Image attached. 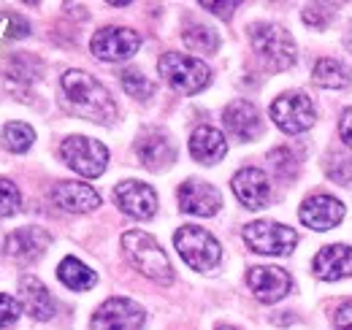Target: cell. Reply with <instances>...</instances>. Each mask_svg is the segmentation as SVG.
I'll return each mask as SVG.
<instances>
[{
  "label": "cell",
  "mask_w": 352,
  "mask_h": 330,
  "mask_svg": "<svg viewBox=\"0 0 352 330\" xmlns=\"http://www.w3.org/2000/svg\"><path fill=\"white\" fill-rule=\"evenodd\" d=\"M331 16H333L331 6H307V11H304V22L311 28H325L331 22Z\"/></svg>",
  "instance_id": "cell-31"
},
{
  "label": "cell",
  "mask_w": 352,
  "mask_h": 330,
  "mask_svg": "<svg viewBox=\"0 0 352 330\" xmlns=\"http://www.w3.org/2000/svg\"><path fill=\"white\" fill-rule=\"evenodd\" d=\"M247 285H250L252 295L261 303H276V300H282L290 292V287H293L287 271H282L276 265H255V268H250Z\"/></svg>",
  "instance_id": "cell-12"
},
{
  "label": "cell",
  "mask_w": 352,
  "mask_h": 330,
  "mask_svg": "<svg viewBox=\"0 0 352 330\" xmlns=\"http://www.w3.org/2000/svg\"><path fill=\"white\" fill-rule=\"evenodd\" d=\"M311 79H314V84H320L325 89H344L352 82V71L344 63H339L333 57H325V60H317L314 63Z\"/></svg>",
  "instance_id": "cell-23"
},
{
  "label": "cell",
  "mask_w": 352,
  "mask_h": 330,
  "mask_svg": "<svg viewBox=\"0 0 352 330\" xmlns=\"http://www.w3.org/2000/svg\"><path fill=\"white\" fill-rule=\"evenodd\" d=\"M120 82H122V89H125L131 98H138V100H144V98H149V95L155 92V84L149 82L144 74L133 71V68L120 74Z\"/></svg>",
  "instance_id": "cell-27"
},
{
  "label": "cell",
  "mask_w": 352,
  "mask_h": 330,
  "mask_svg": "<svg viewBox=\"0 0 352 330\" xmlns=\"http://www.w3.org/2000/svg\"><path fill=\"white\" fill-rule=\"evenodd\" d=\"M268 157H271L274 168H276L282 176H290V173H296V160L290 157V152H287V149H274Z\"/></svg>",
  "instance_id": "cell-32"
},
{
  "label": "cell",
  "mask_w": 352,
  "mask_h": 330,
  "mask_svg": "<svg viewBox=\"0 0 352 330\" xmlns=\"http://www.w3.org/2000/svg\"><path fill=\"white\" fill-rule=\"evenodd\" d=\"M57 276H60V282L68 289H79V292L95 287V282H98L95 271H89L87 265L82 260H76V257H65L57 265Z\"/></svg>",
  "instance_id": "cell-24"
},
{
  "label": "cell",
  "mask_w": 352,
  "mask_h": 330,
  "mask_svg": "<svg viewBox=\"0 0 352 330\" xmlns=\"http://www.w3.org/2000/svg\"><path fill=\"white\" fill-rule=\"evenodd\" d=\"M350 46H352V33H350Z\"/></svg>",
  "instance_id": "cell-37"
},
{
  "label": "cell",
  "mask_w": 352,
  "mask_h": 330,
  "mask_svg": "<svg viewBox=\"0 0 352 330\" xmlns=\"http://www.w3.org/2000/svg\"><path fill=\"white\" fill-rule=\"evenodd\" d=\"M49 244H52V236L44 228H19V230L8 233L6 254L14 260H36L44 254Z\"/></svg>",
  "instance_id": "cell-19"
},
{
  "label": "cell",
  "mask_w": 352,
  "mask_h": 330,
  "mask_svg": "<svg viewBox=\"0 0 352 330\" xmlns=\"http://www.w3.org/2000/svg\"><path fill=\"white\" fill-rule=\"evenodd\" d=\"M174 244L179 249V254H182V260L192 271H212L222 260L220 241L209 230H204L198 225H182L176 230Z\"/></svg>",
  "instance_id": "cell-3"
},
{
  "label": "cell",
  "mask_w": 352,
  "mask_h": 330,
  "mask_svg": "<svg viewBox=\"0 0 352 330\" xmlns=\"http://www.w3.org/2000/svg\"><path fill=\"white\" fill-rule=\"evenodd\" d=\"M314 274L325 282H336L352 276V247L347 244H328L314 257Z\"/></svg>",
  "instance_id": "cell-18"
},
{
  "label": "cell",
  "mask_w": 352,
  "mask_h": 330,
  "mask_svg": "<svg viewBox=\"0 0 352 330\" xmlns=\"http://www.w3.org/2000/svg\"><path fill=\"white\" fill-rule=\"evenodd\" d=\"M271 120L285 133H304L314 124V106L304 92H285L271 103Z\"/></svg>",
  "instance_id": "cell-8"
},
{
  "label": "cell",
  "mask_w": 352,
  "mask_h": 330,
  "mask_svg": "<svg viewBox=\"0 0 352 330\" xmlns=\"http://www.w3.org/2000/svg\"><path fill=\"white\" fill-rule=\"evenodd\" d=\"M333 325H336V330H352V300L342 303V306L336 309Z\"/></svg>",
  "instance_id": "cell-33"
},
{
  "label": "cell",
  "mask_w": 352,
  "mask_h": 330,
  "mask_svg": "<svg viewBox=\"0 0 352 330\" xmlns=\"http://www.w3.org/2000/svg\"><path fill=\"white\" fill-rule=\"evenodd\" d=\"M52 201L71 214H87L100 206V195L82 182H57L52 190Z\"/></svg>",
  "instance_id": "cell-16"
},
{
  "label": "cell",
  "mask_w": 352,
  "mask_h": 330,
  "mask_svg": "<svg viewBox=\"0 0 352 330\" xmlns=\"http://www.w3.org/2000/svg\"><path fill=\"white\" fill-rule=\"evenodd\" d=\"M217 330H236V328H228V325H222V328H217Z\"/></svg>",
  "instance_id": "cell-36"
},
{
  "label": "cell",
  "mask_w": 352,
  "mask_h": 330,
  "mask_svg": "<svg viewBox=\"0 0 352 330\" xmlns=\"http://www.w3.org/2000/svg\"><path fill=\"white\" fill-rule=\"evenodd\" d=\"M339 135H342V141L352 149V109H347L342 114V120H339Z\"/></svg>",
  "instance_id": "cell-34"
},
{
  "label": "cell",
  "mask_w": 352,
  "mask_h": 330,
  "mask_svg": "<svg viewBox=\"0 0 352 330\" xmlns=\"http://www.w3.org/2000/svg\"><path fill=\"white\" fill-rule=\"evenodd\" d=\"M222 120L230 135H236L239 141H252L255 135H261V114L250 100H233L225 109Z\"/></svg>",
  "instance_id": "cell-20"
},
{
  "label": "cell",
  "mask_w": 352,
  "mask_h": 330,
  "mask_svg": "<svg viewBox=\"0 0 352 330\" xmlns=\"http://www.w3.org/2000/svg\"><path fill=\"white\" fill-rule=\"evenodd\" d=\"M60 155L63 160L71 165L76 173L87 176V179H95L106 170V163H109V149L95 141V138H87V135H71L63 141L60 146Z\"/></svg>",
  "instance_id": "cell-7"
},
{
  "label": "cell",
  "mask_w": 352,
  "mask_h": 330,
  "mask_svg": "<svg viewBox=\"0 0 352 330\" xmlns=\"http://www.w3.org/2000/svg\"><path fill=\"white\" fill-rule=\"evenodd\" d=\"M141 46V36L131 30V28H103L92 36L89 49L98 60L103 63H120V60H128L138 52Z\"/></svg>",
  "instance_id": "cell-9"
},
{
  "label": "cell",
  "mask_w": 352,
  "mask_h": 330,
  "mask_svg": "<svg viewBox=\"0 0 352 330\" xmlns=\"http://www.w3.org/2000/svg\"><path fill=\"white\" fill-rule=\"evenodd\" d=\"M63 89H65L68 103L74 106V111L79 117L100 124L117 120V103L111 100L109 89L85 71H68L63 76Z\"/></svg>",
  "instance_id": "cell-1"
},
{
  "label": "cell",
  "mask_w": 352,
  "mask_h": 330,
  "mask_svg": "<svg viewBox=\"0 0 352 330\" xmlns=\"http://www.w3.org/2000/svg\"><path fill=\"white\" fill-rule=\"evenodd\" d=\"M19 208V190L11 179H0V219L16 214Z\"/></svg>",
  "instance_id": "cell-28"
},
{
  "label": "cell",
  "mask_w": 352,
  "mask_h": 330,
  "mask_svg": "<svg viewBox=\"0 0 352 330\" xmlns=\"http://www.w3.org/2000/svg\"><path fill=\"white\" fill-rule=\"evenodd\" d=\"M135 152H138V160L146 165L149 170L168 168L176 157L174 144L168 141V135L163 130H144L141 138L135 141Z\"/></svg>",
  "instance_id": "cell-17"
},
{
  "label": "cell",
  "mask_w": 352,
  "mask_h": 330,
  "mask_svg": "<svg viewBox=\"0 0 352 330\" xmlns=\"http://www.w3.org/2000/svg\"><path fill=\"white\" fill-rule=\"evenodd\" d=\"M19 311H22L19 300H14L11 295H3V292H0V330L14 325V322L19 320Z\"/></svg>",
  "instance_id": "cell-29"
},
{
  "label": "cell",
  "mask_w": 352,
  "mask_h": 330,
  "mask_svg": "<svg viewBox=\"0 0 352 330\" xmlns=\"http://www.w3.org/2000/svg\"><path fill=\"white\" fill-rule=\"evenodd\" d=\"M182 38L192 52H217V46H220L217 33L212 28H204V25H190Z\"/></svg>",
  "instance_id": "cell-26"
},
{
  "label": "cell",
  "mask_w": 352,
  "mask_h": 330,
  "mask_svg": "<svg viewBox=\"0 0 352 330\" xmlns=\"http://www.w3.org/2000/svg\"><path fill=\"white\" fill-rule=\"evenodd\" d=\"M122 249L128 254V260L133 263L135 271H141L146 279L157 282V285H171L174 282V268L168 254L163 252V247L144 230H128L122 236Z\"/></svg>",
  "instance_id": "cell-2"
},
{
  "label": "cell",
  "mask_w": 352,
  "mask_h": 330,
  "mask_svg": "<svg viewBox=\"0 0 352 330\" xmlns=\"http://www.w3.org/2000/svg\"><path fill=\"white\" fill-rule=\"evenodd\" d=\"M179 206L182 211L195 214V217H212L220 211L222 198L212 184H206L201 179H187L179 187Z\"/></svg>",
  "instance_id": "cell-13"
},
{
  "label": "cell",
  "mask_w": 352,
  "mask_h": 330,
  "mask_svg": "<svg viewBox=\"0 0 352 330\" xmlns=\"http://www.w3.org/2000/svg\"><path fill=\"white\" fill-rule=\"evenodd\" d=\"M201 6H204V8H209V11H214L217 16H225V19H230V14L239 8V3H209V0H206V3H201Z\"/></svg>",
  "instance_id": "cell-35"
},
{
  "label": "cell",
  "mask_w": 352,
  "mask_h": 330,
  "mask_svg": "<svg viewBox=\"0 0 352 330\" xmlns=\"http://www.w3.org/2000/svg\"><path fill=\"white\" fill-rule=\"evenodd\" d=\"M328 176L333 182L350 184L352 182V160L350 157H333V163H328Z\"/></svg>",
  "instance_id": "cell-30"
},
{
  "label": "cell",
  "mask_w": 352,
  "mask_h": 330,
  "mask_svg": "<svg viewBox=\"0 0 352 330\" xmlns=\"http://www.w3.org/2000/svg\"><path fill=\"white\" fill-rule=\"evenodd\" d=\"M233 192L247 208H263L271 201V184L261 168H241L233 176Z\"/></svg>",
  "instance_id": "cell-15"
},
{
  "label": "cell",
  "mask_w": 352,
  "mask_h": 330,
  "mask_svg": "<svg viewBox=\"0 0 352 330\" xmlns=\"http://www.w3.org/2000/svg\"><path fill=\"white\" fill-rule=\"evenodd\" d=\"M244 241L252 252H261V254H290L296 244H298V236L296 230H290L287 225L282 222H271V219H258V222H250L244 228Z\"/></svg>",
  "instance_id": "cell-6"
},
{
  "label": "cell",
  "mask_w": 352,
  "mask_h": 330,
  "mask_svg": "<svg viewBox=\"0 0 352 330\" xmlns=\"http://www.w3.org/2000/svg\"><path fill=\"white\" fill-rule=\"evenodd\" d=\"M157 71H160V76L171 84L174 89L187 92V95L201 92V89L209 84V79H212L209 65H206L204 60L187 57V54H179V52L163 54L160 63H157Z\"/></svg>",
  "instance_id": "cell-4"
},
{
  "label": "cell",
  "mask_w": 352,
  "mask_h": 330,
  "mask_svg": "<svg viewBox=\"0 0 352 330\" xmlns=\"http://www.w3.org/2000/svg\"><path fill=\"white\" fill-rule=\"evenodd\" d=\"M250 41L255 46V52L261 54V60L274 71H285L296 63V43L287 30H282L276 25H265V22L252 25Z\"/></svg>",
  "instance_id": "cell-5"
},
{
  "label": "cell",
  "mask_w": 352,
  "mask_h": 330,
  "mask_svg": "<svg viewBox=\"0 0 352 330\" xmlns=\"http://www.w3.org/2000/svg\"><path fill=\"white\" fill-rule=\"evenodd\" d=\"M228 152V141L217 127H209V124H201L192 130L190 135V155L204 165H214L220 163Z\"/></svg>",
  "instance_id": "cell-21"
},
{
  "label": "cell",
  "mask_w": 352,
  "mask_h": 330,
  "mask_svg": "<svg viewBox=\"0 0 352 330\" xmlns=\"http://www.w3.org/2000/svg\"><path fill=\"white\" fill-rule=\"evenodd\" d=\"M114 204L122 208L128 217L149 219V217H155V211H157V195H155V190H152L149 184L128 179V182L117 184V190H114Z\"/></svg>",
  "instance_id": "cell-11"
},
{
  "label": "cell",
  "mask_w": 352,
  "mask_h": 330,
  "mask_svg": "<svg viewBox=\"0 0 352 330\" xmlns=\"http://www.w3.org/2000/svg\"><path fill=\"white\" fill-rule=\"evenodd\" d=\"M19 298H22L25 311H28L33 320L46 322V320L54 317L52 292L41 285V279H36V276H22V282H19Z\"/></svg>",
  "instance_id": "cell-22"
},
{
  "label": "cell",
  "mask_w": 352,
  "mask_h": 330,
  "mask_svg": "<svg viewBox=\"0 0 352 330\" xmlns=\"http://www.w3.org/2000/svg\"><path fill=\"white\" fill-rule=\"evenodd\" d=\"M141 325L144 309L131 298H109L92 314V330H138Z\"/></svg>",
  "instance_id": "cell-10"
},
{
  "label": "cell",
  "mask_w": 352,
  "mask_h": 330,
  "mask_svg": "<svg viewBox=\"0 0 352 330\" xmlns=\"http://www.w3.org/2000/svg\"><path fill=\"white\" fill-rule=\"evenodd\" d=\"M298 217L311 230H331L344 219V206L331 195H309L301 204Z\"/></svg>",
  "instance_id": "cell-14"
},
{
  "label": "cell",
  "mask_w": 352,
  "mask_h": 330,
  "mask_svg": "<svg viewBox=\"0 0 352 330\" xmlns=\"http://www.w3.org/2000/svg\"><path fill=\"white\" fill-rule=\"evenodd\" d=\"M33 141H36V133H33L30 124L11 122L3 127V146H6L8 152H14V155L28 152V149L33 146Z\"/></svg>",
  "instance_id": "cell-25"
}]
</instances>
